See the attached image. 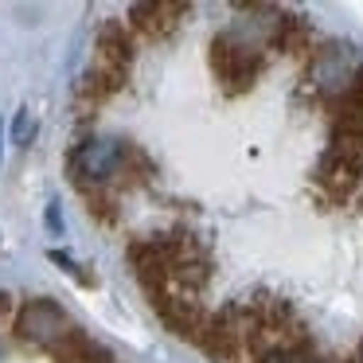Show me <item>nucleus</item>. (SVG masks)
Listing matches in <instances>:
<instances>
[{
	"mask_svg": "<svg viewBox=\"0 0 363 363\" xmlns=\"http://www.w3.org/2000/svg\"><path fill=\"white\" fill-rule=\"evenodd\" d=\"M74 324L67 320V313L55 305V301H48V297H40V301H28L24 308H20V316H16V332L24 340H32V344H40V347H55L59 340L71 332Z\"/></svg>",
	"mask_w": 363,
	"mask_h": 363,
	"instance_id": "f257e3e1",
	"label": "nucleus"
},
{
	"mask_svg": "<svg viewBox=\"0 0 363 363\" xmlns=\"http://www.w3.org/2000/svg\"><path fill=\"white\" fill-rule=\"evenodd\" d=\"M125 164V149H121V141H86L79 145V152L71 157V172L79 184H102L110 180L118 168Z\"/></svg>",
	"mask_w": 363,
	"mask_h": 363,
	"instance_id": "f03ea898",
	"label": "nucleus"
},
{
	"mask_svg": "<svg viewBox=\"0 0 363 363\" xmlns=\"http://www.w3.org/2000/svg\"><path fill=\"white\" fill-rule=\"evenodd\" d=\"M215 71L230 90H242L258 71V55H254V48L238 43L235 35H223V40H215Z\"/></svg>",
	"mask_w": 363,
	"mask_h": 363,
	"instance_id": "7ed1b4c3",
	"label": "nucleus"
},
{
	"mask_svg": "<svg viewBox=\"0 0 363 363\" xmlns=\"http://www.w3.org/2000/svg\"><path fill=\"white\" fill-rule=\"evenodd\" d=\"M51 355H55L59 363H113L110 352H106L102 344H94V340H90L82 328L67 332V336L51 347Z\"/></svg>",
	"mask_w": 363,
	"mask_h": 363,
	"instance_id": "20e7f679",
	"label": "nucleus"
},
{
	"mask_svg": "<svg viewBox=\"0 0 363 363\" xmlns=\"http://www.w3.org/2000/svg\"><path fill=\"white\" fill-rule=\"evenodd\" d=\"M32 137H35V118H32V110H20L16 113V125H12V141L28 145Z\"/></svg>",
	"mask_w": 363,
	"mask_h": 363,
	"instance_id": "39448f33",
	"label": "nucleus"
},
{
	"mask_svg": "<svg viewBox=\"0 0 363 363\" xmlns=\"http://www.w3.org/2000/svg\"><path fill=\"white\" fill-rule=\"evenodd\" d=\"M262 363H316V359L305 352H297V347H281V352H269Z\"/></svg>",
	"mask_w": 363,
	"mask_h": 363,
	"instance_id": "423d86ee",
	"label": "nucleus"
}]
</instances>
